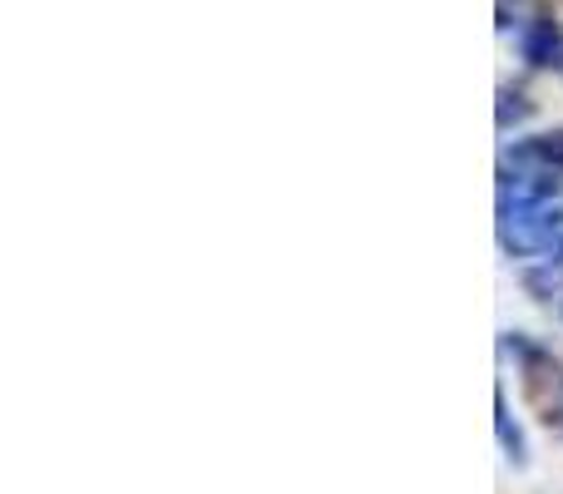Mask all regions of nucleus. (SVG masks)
<instances>
[{
  "label": "nucleus",
  "instance_id": "obj_1",
  "mask_svg": "<svg viewBox=\"0 0 563 494\" xmlns=\"http://www.w3.org/2000/svg\"><path fill=\"white\" fill-rule=\"evenodd\" d=\"M554 174H515L499 184V243L509 252H559L563 208L554 204Z\"/></svg>",
  "mask_w": 563,
  "mask_h": 494
},
{
  "label": "nucleus",
  "instance_id": "obj_2",
  "mask_svg": "<svg viewBox=\"0 0 563 494\" xmlns=\"http://www.w3.org/2000/svg\"><path fill=\"white\" fill-rule=\"evenodd\" d=\"M515 164L519 168H539V174H563V129L539 134V139H525V144L515 149Z\"/></svg>",
  "mask_w": 563,
  "mask_h": 494
},
{
  "label": "nucleus",
  "instance_id": "obj_3",
  "mask_svg": "<svg viewBox=\"0 0 563 494\" xmlns=\"http://www.w3.org/2000/svg\"><path fill=\"white\" fill-rule=\"evenodd\" d=\"M525 55L534 59V65H559V55H563V35L549 20H539L534 30L525 35Z\"/></svg>",
  "mask_w": 563,
  "mask_h": 494
}]
</instances>
